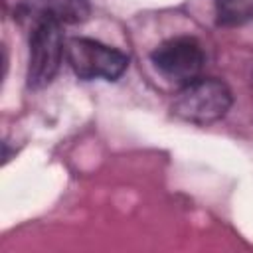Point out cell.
I'll return each instance as SVG.
<instances>
[{
	"label": "cell",
	"instance_id": "obj_1",
	"mask_svg": "<svg viewBox=\"0 0 253 253\" xmlns=\"http://www.w3.org/2000/svg\"><path fill=\"white\" fill-rule=\"evenodd\" d=\"M233 103L229 87L215 77H198L180 87L172 113L194 125H210L223 119Z\"/></svg>",
	"mask_w": 253,
	"mask_h": 253
},
{
	"label": "cell",
	"instance_id": "obj_2",
	"mask_svg": "<svg viewBox=\"0 0 253 253\" xmlns=\"http://www.w3.org/2000/svg\"><path fill=\"white\" fill-rule=\"evenodd\" d=\"M65 57L81 79L117 81L128 67V57L111 45L91 38H71L65 42Z\"/></svg>",
	"mask_w": 253,
	"mask_h": 253
},
{
	"label": "cell",
	"instance_id": "obj_3",
	"mask_svg": "<svg viewBox=\"0 0 253 253\" xmlns=\"http://www.w3.org/2000/svg\"><path fill=\"white\" fill-rule=\"evenodd\" d=\"M63 53L65 42L61 34V24L47 16H38L36 28L30 36L28 85L32 89H42L49 85L59 71Z\"/></svg>",
	"mask_w": 253,
	"mask_h": 253
},
{
	"label": "cell",
	"instance_id": "obj_4",
	"mask_svg": "<svg viewBox=\"0 0 253 253\" xmlns=\"http://www.w3.org/2000/svg\"><path fill=\"white\" fill-rule=\"evenodd\" d=\"M154 67L172 83L180 87L198 79L204 67V49L198 40L180 36L162 42L150 53Z\"/></svg>",
	"mask_w": 253,
	"mask_h": 253
},
{
	"label": "cell",
	"instance_id": "obj_5",
	"mask_svg": "<svg viewBox=\"0 0 253 253\" xmlns=\"http://www.w3.org/2000/svg\"><path fill=\"white\" fill-rule=\"evenodd\" d=\"M89 14V0H43L40 8V16H47L59 24H81Z\"/></svg>",
	"mask_w": 253,
	"mask_h": 253
},
{
	"label": "cell",
	"instance_id": "obj_6",
	"mask_svg": "<svg viewBox=\"0 0 253 253\" xmlns=\"http://www.w3.org/2000/svg\"><path fill=\"white\" fill-rule=\"evenodd\" d=\"M215 22L223 28L253 22V0H215Z\"/></svg>",
	"mask_w": 253,
	"mask_h": 253
}]
</instances>
